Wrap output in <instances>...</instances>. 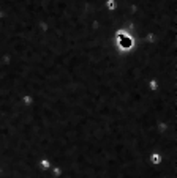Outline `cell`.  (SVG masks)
Returning a JSON list of instances; mask_svg holds the SVG:
<instances>
[{
	"label": "cell",
	"instance_id": "cell-1",
	"mask_svg": "<svg viewBox=\"0 0 177 178\" xmlns=\"http://www.w3.org/2000/svg\"><path fill=\"white\" fill-rule=\"evenodd\" d=\"M106 3H108V8L109 10H114L115 8V2H114V0H108Z\"/></svg>",
	"mask_w": 177,
	"mask_h": 178
}]
</instances>
